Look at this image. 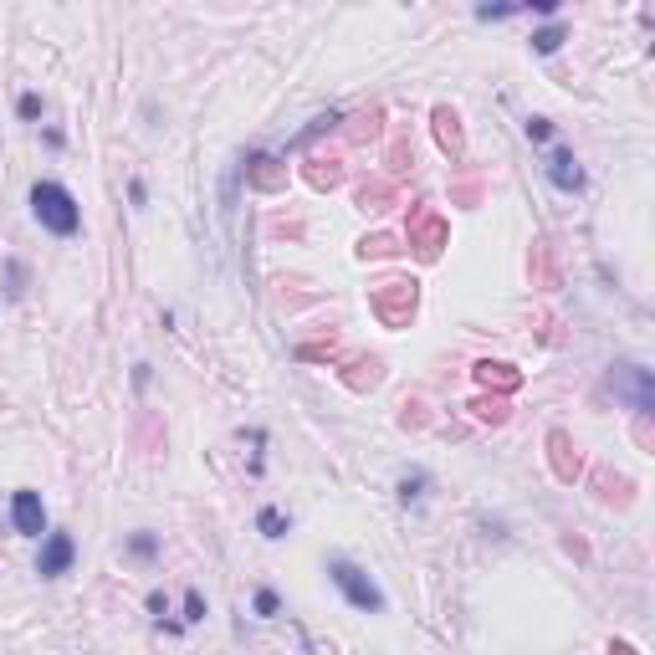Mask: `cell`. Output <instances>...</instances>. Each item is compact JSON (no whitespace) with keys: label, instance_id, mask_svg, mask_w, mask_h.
Here are the masks:
<instances>
[{"label":"cell","instance_id":"1","mask_svg":"<svg viewBox=\"0 0 655 655\" xmlns=\"http://www.w3.org/2000/svg\"><path fill=\"white\" fill-rule=\"evenodd\" d=\"M31 215H36L41 231L62 236V241H72V236L82 231V205H77V195H72L67 185H57V180H36V185H31Z\"/></svg>","mask_w":655,"mask_h":655},{"label":"cell","instance_id":"2","mask_svg":"<svg viewBox=\"0 0 655 655\" xmlns=\"http://www.w3.org/2000/svg\"><path fill=\"white\" fill-rule=\"evenodd\" d=\"M328 579H333V589L354 604V609H364V615H384V589L359 569V563H348V558H328Z\"/></svg>","mask_w":655,"mask_h":655},{"label":"cell","instance_id":"3","mask_svg":"<svg viewBox=\"0 0 655 655\" xmlns=\"http://www.w3.org/2000/svg\"><path fill=\"white\" fill-rule=\"evenodd\" d=\"M609 389L635 410V415H655V384H650V369L640 364H615V374H609Z\"/></svg>","mask_w":655,"mask_h":655},{"label":"cell","instance_id":"4","mask_svg":"<svg viewBox=\"0 0 655 655\" xmlns=\"http://www.w3.org/2000/svg\"><path fill=\"white\" fill-rule=\"evenodd\" d=\"M11 528L21 538H47V502H41V492L31 487L11 492Z\"/></svg>","mask_w":655,"mask_h":655},{"label":"cell","instance_id":"5","mask_svg":"<svg viewBox=\"0 0 655 655\" xmlns=\"http://www.w3.org/2000/svg\"><path fill=\"white\" fill-rule=\"evenodd\" d=\"M72 563H77V543H72V533H47V538H41V553H36V574H41V579H62V574H72Z\"/></svg>","mask_w":655,"mask_h":655},{"label":"cell","instance_id":"6","mask_svg":"<svg viewBox=\"0 0 655 655\" xmlns=\"http://www.w3.org/2000/svg\"><path fill=\"white\" fill-rule=\"evenodd\" d=\"M548 180H553V185H558L563 195L584 190V169H579L574 149H553V154H548Z\"/></svg>","mask_w":655,"mask_h":655},{"label":"cell","instance_id":"7","mask_svg":"<svg viewBox=\"0 0 655 655\" xmlns=\"http://www.w3.org/2000/svg\"><path fill=\"white\" fill-rule=\"evenodd\" d=\"M26 282H31L26 261H21V256H6V267H0V287H6V302H21V297H26Z\"/></svg>","mask_w":655,"mask_h":655},{"label":"cell","instance_id":"8","mask_svg":"<svg viewBox=\"0 0 655 655\" xmlns=\"http://www.w3.org/2000/svg\"><path fill=\"white\" fill-rule=\"evenodd\" d=\"M287 528H292V517H287L282 507H261V512H256V533H261V538H287Z\"/></svg>","mask_w":655,"mask_h":655},{"label":"cell","instance_id":"9","mask_svg":"<svg viewBox=\"0 0 655 655\" xmlns=\"http://www.w3.org/2000/svg\"><path fill=\"white\" fill-rule=\"evenodd\" d=\"M563 41H569V26H563V21H553V26L533 31V52H538V57H553V52L563 47Z\"/></svg>","mask_w":655,"mask_h":655},{"label":"cell","instance_id":"10","mask_svg":"<svg viewBox=\"0 0 655 655\" xmlns=\"http://www.w3.org/2000/svg\"><path fill=\"white\" fill-rule=\"evenodd\" d=\"M128 558L154 563V558H159V538H154V533H134V538H128Z\"/></svg>","mask_w":655,"mask_h":655},{"label":"cell","instance_id":"11","mask_svg":"<svg viewBox=\"0 0 655 655\" xmlns=\"http://www.w3.org/2000/svg\"><path fill=\"white\" fill-rule=\"evenodd\" d=\"M251 609H256V615H261V620H272V615H277V609H282V599H277V589H256V599H251Z\"/></svg>","mask_w":655,"mask_h":655},{"label":"cell","instance_id":"12","mask_svg":"<svg viewBox=\"0 0 655 655\" xmlns=\"http://www.w3.org/2000/svg\"><path fill=\"white\" fill-rule=\"evenodd\" d=\"M200 620H205V594L185 589V625H200Z\"/></svg>","mask_w":655,"mask_h":655},{"label":"cell","instance_id":"13","mask_svg":"<svg viewBox=\"0 0 655 655\" xmlns=\"http://www.w3.org/2000/svg\"><path fill=\"white\" fill-rule=\"evenodd\" d=\"M522 6H476V21H507V16H517Z\"/></svg>","mask_w":655,"mask_h":655},{"label":"cell","instance_id":"14","mask_svg":"<svg viewBox=\"0 0 655 655\" xmlns=\"http://www.w3.org/2000/svg\"><path fill=\"white\" fill-rule=\"evenodd\" d=\"M528 139H533V144H548V139H553V123H548V118H528Z\"/></svg>","mask_w":655,"mask_h":655},{"label":"cell","instance_id":"15","mask_svg":"<svg viewBox=\"0 0 655 655\" xmlns=\"http://www.w3.org/2000/svg\"><path fill=\"white\" fill-rule=\"evenodd\" d=\"M16 113H21L26 123H31V118H41V98H36V93H21V103H16Z\"/></svg>","mask_w":655,"mask_h":655},{"label":"cell","instance_id":"16","mask_svg":"<svg viewBox=\"0 0 655 655\" xmlns=\"http://www.w3.org/2000/svg\"><path fill=\"white\" fill-rule=\"evenodd\" d=\"M128 200H134V205L144 210V205H149V185H144V180H134V185H128Z\"/></svg>","mask_w":655,"mask_h":655},{"label":"cell","instance_id":"17","mask_svg":"<svg viewBox=\"0 0 655 655\" xmlns=\"http://www.w3.org/2000/svg\"><path fill=\"white\" fill-rule=\"evenodd\" d=\"M149 609H154V615H159V620H164V615H169V604H164V594H159V589H154V594H149Z\"/></svg>","mask_w":655,"mask_h":655}]
</instances>
